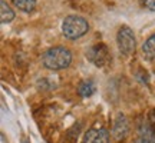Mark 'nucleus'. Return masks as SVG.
Returning <instances> with one entry per match:
<instances>
[{
    "instance_id": "f257e3e1",
    "label": "nucleus",
    "mask_w": 155,
    "mask_h": 143,
    "mask_svg": "<svg viewBox=\"0 0 155 143\" xmlns=\"http://www.w3.org/2000/svg\"><path fill=\"white\" fill-rule=\"evenodd\" d=\"M42 62L46 69L62 70L72 63V52L65 46H55L45 52L42 56Z\"/></svg>"
},
{
    "instance_id": "f03ea898",
    "label": "nucleus",
    "mask_w": 155,
    "mask_h": 143,
    "mask_svg": "<svg viewBox=\"0 0 155 143\" xmlns=\"http://www.w3.org/2000/svg\"><path fill=\"white\" fill-rule=\"evenodd\" d=\"M88 30H89V23L82 16L71 14V16L65 17V20L62 23V33L66 39H71V40L81 39L82 36L88 33Z\"/></svg>"
},
{
    "instance_id": "7ed1b4c3",
    "label": "nucleus",
    "mask_w": 155,
    "mask_h": 143,
    "mask_svg": "<svg viewBox=\"0 0 155 143\" xmlns=\"http://www.w3.org/2000/svg\"><path fill=\"white\" fill-rule=\"evenodd\" d=\"M116 43L118 49L124 56H129L135 52L137 47V39L134 34V30L128 26H121L116 34Z\"/></svg>"
},
{
    "instance_id": "20e7f679",
    "label": "nucleus",
    "mask_w": 155,
    "mask_h": 143,
    "mask_svg": "<svg viewBox=\"0 0 155 143\" xmlns=\"http://www.w3.org/2000/svg\"><path fill=\"white\" fill-rule=\"evenodd\" d=\"M86 59L89 62H92L95 66H98V67L105 66L106 63L109 62V50L106 47V44L98 43V44H95V46H92L86 52Z\"/></svg>"
},
{
    "instance_id": "39448f33",
    "label": "nucleus",
    "mask_w": 155,
    "mask_h": 143,
    "mask_svg": "<svg viewBox=\"0 0 155 143\" xmlns=\"http://www.w3.org/2000/svg\"><path fill=\"white\" fill-rule=\"evenodd\" d=\"M129 133V122L128 117L124 113H118L114 120V126H112V138L115 139L116 142L124 140Z\"/></svg>"
},
{
    "instance_id": "423d86ee",
    "label": "nucleus",
    "mask_w": 155,
    "mask_h": 143,
    "mask_svg": "<svg viewBox=\"0 0 155 143\" xmlns=\"http://www.w3.org/2000/svg\"><path fill=\"white\" fill-rule=\"evenodd\" d=\"M82 143H109V135L105 129H91L85 133Z\"/></svg>"
},
{
    "instance_id": "0eeeda50",
    "label": "nucleus",
    "mask_w": 155,
    "mask_h": 143,
    "mask_svg": "<svg viewBox=\"0 0 155 143\" xmlns=\"http://www.w3.org/2000/svg\"><path fill=\"white\" fill-rule=\"evenodd\" d=\"M138 143H155V130L150 122L138 125Z\"/></svg>"
},
{
    "instance_id": "6e6552de",
    "label": "nucleus",
    "mask_w": 155,
    "mask_h": 143,
    "mask_svg": "<svg viewBox=\"0 0 155 143\" xmlns=\"http://www.w3.org/2000/svg\"><path fill=\"white\" fill-rule=\"evenodd\" d=\"M142 55L145 59H154L155 57V33L142 43Z\"/></svg>"
},
{
    "instance_id": "1a4fd4ad",
    "label": "nucleus",
    "mask_w": 155,
    "mask_h": 143,
    "mask_svg": "<svg viewBox=\"0 0 155 143\" xmlns=\"http://www.w3.org/2000/svg\"><path fill=\"white\" fill-rule=\"evenodd\" d=\"M95 89H96L95 82L91 80V79H88V80H83V82L79 84L78 93H79V96H82V97H89V96H92V94L95 93Z\"/></svg>"
},
{
    "instance_id": "9d476101",
    "label": "nucleus",
    "mask_w": 155,
    "mask_h": 143,
    "mask_svg": "<svg viewBox=\"0 0 155 143\" xmlns=\"http://www.w3.org/2000/svg\"><path fill=\"white\" fill-rule=\"evenodd\" d=\"M0 19H2V23H10L13 19H15V11L12 10V7L5 0L0 2Z\"/></svg>"
},
{
    "instance_id": "9b49d317",
    "label": "nucleus",
    "mask_w": 155,
    "mask_h": 143,
    "mask_svg": "<svg viewBox=\"0 0 155 143\" xmlns=\"http://www.w3.org/2000/svg\"><path fill=\"white\" fill-rule=\"evenodd\" d=\"M10 2L19 10L25 11V13H30L36 7V0H10Z\"/></svg>"
},
{
    "instance_id": "f8f14e48",
    "label": "nucleus",
    "mask_w": 155,
    "mask_h": 143,
    "mask_svg": "<svg viewBox=\"0 0 155 143\" xmlns=\"http://www.w3.org/2000/svg\"><path fill=\"white\" fill-rule=\"evenodd\" d=\"M139 5L150 11H155V0H139Z\"/></svg>"
},
{
    "instance_id": "ddd939ff",
    "label": "nucleus",
    "mask_w": 155,
    "mask_h": 143,
    "mask_svg": "<svg viewBox=\"0 0 155 143\" xmlns=\"http://www.w3.org/2000/svg\"><path fill=\"white\" fill-rule=\"evenodd\" d=\"M22 143H30V142H29L28 139H22Z\"/></svg>"
}]
</instances>
